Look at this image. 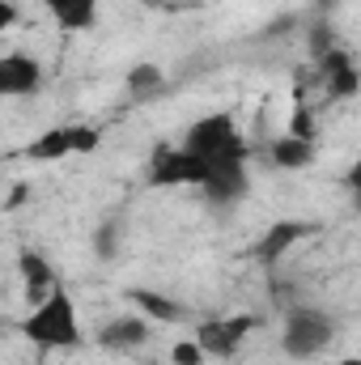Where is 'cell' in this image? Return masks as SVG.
I'll return each mask as SVG.
<instances>
[{
	"mask_svg": "<svg viewBox=\"0 0 361 365\" xmlns=\"http://www.w3.org/2000/svg\"><path fill=\"white\" fill-rule=\"evenodd\" d=\"M21 336L39 349H81V323H77V306L64 289H56L51 297L34 302L30 319L21 323Z\"/></svg>",
	"mask_w": 361,
	"mask_h": 365,
	"instance_id": "1",
	"label": "cell"
},
{
	"mask_svg": "<svg viewBox=\"0 0 361 365\" xmlns=\"http://www.w3.org/2000/svg\"><path fill=\"white\" fill-rule=\"evenodd\" d=\"M332 331H336L332 314H323V310H315V306H293V310L285 314V336H280V344H285L289 357L306 361V357H315V353L327 349Z\"/></svg>",
	"mask_w": 361,
	"mask_h": 365,
	"instance_id": "2",
	"label": "cell"
},
{
	"mask_svg": "<svg viewBox=\"0 0 361 365\" xmlns=\"http://www.w3.org/2000/svg\"><path fill=\"white\" fill-rule=\"evenodd\" d=\"M213 175V162L187 153V149H171V145H158L153 158H149V182L153 187H204Z\"/></svg>",
	"mask_w": 361,
	"mask_h": 365,
	"instance_id": "3",
	"label": "cell"
},
{
	"mask_svg": "<svg viewBox=\"0 0 361 365\" xmlns=\"http://www.w3.org/2000/svg\"><path fill=\"white\" fill-rule=\"evenodd\" d=\"M234 136H238V128H234V115L217 110V115H204L200 123H191V128H187V140H183V149H187V153H195V158H204V162H217Z\"/></svg>",
	"mask_w": 361,
	"mask_h": 365,
	"instance_id": "4",
	"label": "cell"
},
{
	"mask_svg": "<svg viewBox=\"0 0 361 365\" xmlns=\"http://www.w3.org/2000/svg\"><path fill=\"white\" fill-rule=\"evenodd\" d=\"M255 314H234V319H204L200 323V349L208 353V357H234L238 353V344H243V336L247 331H255Z\"/></svg>",
	"mask_w": 361,
	"mask_h": 365,
	"instance_id": "5",
	"label": "cell"
},
{
	"mask_svg": "<svg viewBox=\"0 0 361 365\" xmlns=\"http://www.w3.org/2000/svg\"><path fill=\"white\" fill-rule=\"evenodd\" d=\"M310 234H319V225H315V221H289V217H285V221H272L268 234L251 247V255H255L260 264H268V268H272L289 247H298V242H302V238H310Z\"/></svg>",
	"mask_w": 361,
	"mask_h": 365,
	"instance_id": "6",
	"label": "cell"
},
{
	"mask_svg": "<svg viewBox=\"0 0 361 365\" xmlns=\"http://www.w3.org/2000/svg\"><path fill=\"white\" fill-rule=\"evenodd\" d=\"M43 86V68H39V60H30V56H4L0 60V93L4 98H26V93H34Z\"/></svg>",
	"mask_w": 361,
	"mask_h": 365,
	"instance_id": "7",
	"label": "cell"
},
{
	"mask_svg": "<svg viewBox=\"0 0 361 365\" xmlns=\"http://www.w3.org/2000/svg\"><path fill=\"white\" fill-rule=\"evenodd\" d=\"M208 204H234L247 195V166H234V162H217L208 182L200 187Z\"/></svg>",
	"mask_w": 361,
	"mask_h": 365,
	"instance_id": "8",
	"label": "cell"
},
{
	"mask_svg": "<svg viewBox=\"0 0 361 365\" xmlns=\"http://www.w3.org/2000/svg\"><path fill=\"white\" fill-rule=\"evenodd\" d=\"M98 340H102V349L123 353V349H141V344L149 340V327H145L141 314H123V319H111V323L98 331Z\"/></svg>",
	"mask_w": 361,
	"mask_h": 365,
	"instance_id": "9",
	"label": "cell"
},
{
	"mask_svg": "<svg viewBox=\"0 0 361 365\" xmlns=\"http://www.w3.org/2000/svg\"><path fill=\"white\" fill-rule=\"evenodd\" d=\"M17 272L26 280V289H30V297H51L56 293V272H51V264L39 255V251H21L17 255Z\"/></svg>",
	"mask_w": 361,
	"mask_h": 365,
	"instance_id": "10",
	"label": "cell"
},
{
	"mask_svg": "<svg viewBox=\"0 0 361 365\" xmlns=\"http://www.w3.org/2000/svg\"><path fill=\"white\" fill-rule=\"evenodd\" d=\"M128 302L145 314V319H162V323H179L183 310L175 297H166V293H153V289H128Z\"/></svg>",
	"mask_w": 361,
	"mask_h": 365,
	"instance_id": "11",
	"label": "cell"
},
{
	"mask_svg": "<svg viewBox=\"0 0 361 365\" xmlns=\"http://www.w3.org/2000/svg\"><path fill=\"white\" fill-rule=\"evenodd\" d=\"M60 30H90L98 17V0H43Z\"/></svg>",
	"mask_w": 361,
	"mask_h": 365,
	"instance_id": "12",
	"label": "cell"
},
{
	"mask_svg": "<svg viewBox=\"0 0 361 365\" xmlns=\"http://www.w3.org/2000/svg\"><path fill=\"white\" fill-rule=\"evenodd\" d=\"M272 162L280 170H302L315 162V140H302V136H280L272 140Z\"/></svg>",
	"mask_w": 361,
	"mask_h": 365,
	"instance_id": "13",
	"label": "cell"
},
{
	"mask_svg": "<svg viewBox=\"0 0 361 365\" xmlns=\"http://www.w3.org/2000/svg\"><path fill=\"white\" fill-rule=\"evenodd\" d=\"M68 153H73L68 128H51V132H43L39 140L26 145V158H30V162H56V158H68Z\"/></svg>",
	"mask_w": 361,
	"mask_h": 365,
	"instance_id": "14",
	"label": "cell"
},
{
	"mask_svg": "<svg viewBox=\"0 0 361 365\" xmlns=\"http://www.w3.org/2000/svg\"><path fill=\"white\" fill-rule=\"evenodd\" d=\"M162 90H166V73H162L158 64H136V68H128V93H132L136 102L158 98Z\"/></svg>",
	"mask_w": 361,
	"mask_h": 365,
	"instance_id": "15",
	"label": "cell"
},
{
	"mask_svg": "<svg viewBox=\"0 0 361 365\" xmlns=\"http://www.w3.org/2000/svg\"><path fill=\"white\" fill-rule=\"evenodd\" d=\"M336 47H340V43H336V30H332V21L319 13V17L306 26V51H310V60L319 64V60H323L327 51H336Z\"/></svg>",
	"mask_w": 361,
	"mask_h": 365,
	"instance_id": "16",
	"label": "cell"
},
{
	"mask_svg": "<svg viewBox=\"0 0 361 365\" xmlns=\"http://www.w3.org/2000/svg\"><path fill=\"white\" fill-rule=\"evenodd\" d=\"M323 90H327V98H353L361 90V68L357 64H345V68L327 73L323 77Z\"/></svg>",
	"mask_w": 361,
	"mask_h": 365,
	"instance_id": "17",
	"label": "cell"
},
{
	"mask_svg": "<svg viewBox=\"0 0 361 365\" xmlns=\"http://www.w3.org/2000/svg\"><path fill=\"white\" fill-rule=\"evenodd\" d=\"M68 136H73V153H93L102 145V132L90 123H68Z\"/></svg>",
	"mask_w": 361,
	"mask_h": 365,
	"instance_id": "18",
	"label": "cell"
},
{
	"mask_svg": "<svg viewBox=\"0 0 361 365\" xmlns=\"http://www.w3.org/2000/svg\"><path fill=\"white\" fill-rule=\"evenodd\" d=\"M289 136H302V140H315V110L310 106H293V123H289Z\"/></svg>",
	"mask_w": 361,
	"mask_h": 365,
	"instance_id": "19",
	"label": "cell"
},
{
	"mask_svg": "<svg viewBox=\"0 0 361 365\" xmlns=\"http://www.w3.org/2000/svg\"><path fill=\"white\" fill-rule=\"evenodd\" d=\"M204 349H200V340H179L175 349H171V361L175 365H204Z\"/></svg>",
	"mask_w": 361,
	"mask_h": 365,
	"instance_id": "20",
	"label": "cell"
},
{
	"mask_svg": "<svg viewBox=\"0 0 361 365\" xmlns=\"http://www.w3.org/2000/svg\"><path fill=\"white\" fill-rule=\"evenodd\" d=\"M115 234H119L115 221H106V225L93 234V251H98V259H115Z\"/></svg>",
	"mask_w": 361,
	"mask_h": 365,
	"instance_id": "21",
	"label": "cell"
},
{
	"mask_svg": "<svg viewBox=\"0 0 361 365\" xmlns=\"http://www.w3.org/2000/svg\"><path fill=\"white\" fill-rule=\"evenodd\" d=\"M345 182H349V191H353V200H357V208H361V158L353 162V170H349V179Z\"/></svg>",
	"mask_w": 361,
	"mask_h": 365,
	"instance_id": "22",
	"label": "cell"
},
{
	"mask_svg": "<svg viewBox=\"0 0 361 365\" xmlns=\"http://www.w3.org/2000/svg\"><path fill=\"white\" fill-rule=\"evenodd\" d=\"M13 21H17V4H13V0H0V26L9 30Z\"/></svg>",
	"mask_w": 361,
	"mask_h": 365,
	"instance_id": "23",
	"label": "cell"
},
{
	"mask_svg": "<svg viewBox=\"0 0 361 365\" xmlns=\"http://www.w3.org/2000/svg\"><path fill=\"white\" fill-rule=\"evenodd\" d=\"M195 4H200V0H166V9H171V13H183V9H195Z\"/></svg>",
	"mask_w": 361,
	"mask_h": 365,
	"instance_id": "24",
	"label": "cell"
},
{
	"mask_svg": "<svg viewBox=\"0 0 361 365\" xmlns=\"http://www.w3.org/2000/svg\"><path fill=\"white\" fill-rule=\"evenodd\" d=\"M21 200H26V187H13V191H9V208H17Z\"/></svg>",
	"mask_w": 361,
	"mask_h": 365,
	"instance_id": "25",
	"label": "cell"
},
{
	"mask_svg": "<svg viewBox=\"0 0 361 365\" xmlns=\"http://www.w3.org/2000/svg\"><path fill=\"white\" fill-rule=\"evenodd\" d=\"M315 4H319V13H323V17H327V13H332V9H336V4H340V0H315Z\"/></svg>",
	"mask_w": 361,
	"mask_h": 365,
	"instance_id": "26",
	"label": "cell"
},
{
	"mask_svg": "<svg viewBox=\"0 0 361 365\" xmlns=\"http://www.w3.org/2000/svg\"><path fill=\"white\" fill-rule=\"evenodd\" d=\"M145 9H166V0H141Z\"/></svg>",
	"mask_w": 361,
	"mask_h": 365,
	"instance_id": "27",
	"label": "cell"
},
{
	"mask_svg": "<svg viewBox=\"0 0 361 365\" xmlns=\"http://www.w3.org/2000/svg\"><path fill=\"white\" fill-rule=\"evenodd\" d=\"M336 365H361V357H345V361H336Z\"/></svg>",
	"mask_w": 361,
	"mask_h": 365,
	"instance_id": "28",
	"label": "cell"
}]
</instances>
